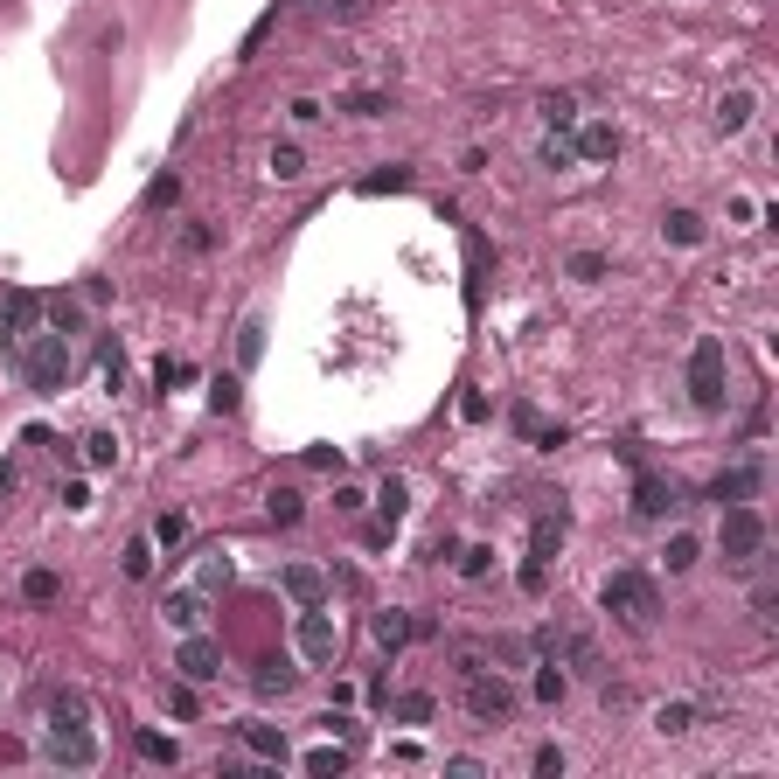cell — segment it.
I'll return each instance as SVG.
<instances>
[{
  "mask_svg": "<svg viewBox=\"0 0 779 779\" xmlns=\"http://www.w3.org/2000/svg\"><path fill=\"white\" fill-rule=\"evenodd\" d=\"M167 626L195 633V626H202V592H167Z\"/></svg>",
  "mask_w": 779,
  "mask_h": 779,
  "instance_id": "obj_15",
  "label": "cell"
},
{
  "mask_svg": "<svg viewBox=\"0 0 779 779\" xmlns=\"http://www.w3.org/2000/svg\"><path fill=\"white\" fill-rule=\"evenodd\" d=\"M251 682H258L265 696H286V689H293V668H286V661H258V675H251Z\"/></svg>",
  "mask_w": 779,
  "mask_h": 779,
  "instance_id": "obj_23",
  "label": "cell"
},
{
  "mask_svg": "<svg viewBox=\"0 0 779 779\" xmlns=\"http://www.w3.org/2000/svg\"><path fill=\"white\" fill-rule=\"evenodd\" d=\"M689 724H696V710H689V703H661V710H654V731H661V738H682Z\"/></svg>",
  "mask_w": 779,
  "mask_h": 779,
  "instance_id": "obj_20",
  "label": "cell"
},
{
  "mask_svg": "<svg viewBox=\"0 0 779 779\" xmlns=\"http://www.w3.org/2000/svg\"><path fill=\"white\" fill-rule=\"evenodd\" d=\"M230 571H237V564H230L223 550H209V557H202V592H216V585H230Z\"/></svg>",
  "mask_w": 779,
  "mask_h": 779,
  "instance_id": "obj_35",
  "label": "cell"
},
{
  "mask_svg": "<svg viewBox=\"0 0 779 779\" xmlns=\"http://www.w3.org/2000/svg\"><path fill=\"white\" fill-rule=\"evenodd\" d=\"M341 766H348V752H341V745H320V752H307V773H313V779L341 773Z\"/></svg>",
  "mask_w": 779,
  "mask_h": 779,
  "instance_id": "obj_34",
  "label": "cell"
},
{
  "mask_svg": "<svg viewBox=\"0 0 779 779\" xmlns=\"http://www.w3.org/2000/svg\"><path fill=\"white\" fill-rule=\"evenodd\" d=\"M633 508H640V515H668V508H675V487H668L661 473H640V487H633Z\"/></svg>",
  "mask_w": 779,
  "mask_h": 779,
  "instance_id": "obj_10",
  "label": "cell"
},
{
  "mask_svg": "<svg viewBox=\"0 0 779 779\" xmlns=\"http://www.w3.org/2000/svg\"><path fill=\"white\" fill-rule=\"evenodd\" d=\"M0 348H21V327H14L7 313H0Z\"/></svg>",
  "mask_w": 779,
  "mask_h": 779,
  "instance_id": "obj_49",
  "label": "cell"
},
{
  "mask_svg": "<svg viewBox=\"0 0 779 779\" xmlns=\"http://www.w3.org/2000/svg\"><path fill=\"white\" fill-rule=\"evenodd\" d=\"M167 710H174V717H195V689L174 682V689H167Z\"/></svg>",
  "mask_w": 779,
  "mask_h": 779,
  "instance_id": "obj_44",
  "label": "cell"
},
{
  "mask_svg": "<svg viewBox=\"0 0 779 779\" xmlns=\"http://www.w3.org/2000/svg\"><path fill=\"white\" fill-rule=\"evenodd\" d=\"M543 119H550V133H571V126H578V98H571V91H550V98H543Z\"/></svg>",
  "mask_w": 779,
  "mask_h": 779,
  "instance_id": "obj_17",
  "label": "cell"
},
{
  "mask_svg": "<svg viewBox=\"0 0 779 779\" xmlns=\"http://www.w3.org/2000/svg\"><path fill=\"white\" fill-rule=\"evenodd\" d=\"M536 160H543V167H578V154H571V140H564V133H550Z\"/></svg>",
  "mask_w": 779,
  "mask_h": 779,
  "instance_id": "obj_38",
  "label": "cell"
},
{
  "mask_svg": "<svg viewBox=\"0 0 779 779\" xmlns=\"http://www.w3.org/2000/svg\"><path fill=\"white\" fill-rule=\"evenodd\" d=\"M272 174H279V181H300V174H307V154H300V147H272Z\"/></svg>",
  "mask_w": 779,
  "mask_h": 779,
  "instance_id": "obj_32",
  "label": "cell"
},
{
  "mask_svg": "<svg viewBox=\"0 0 779 779\" xmlns=\"http://www.w3.org/2000/svg\"><path fill=\"white\" fill-rule=\"evenodd\" d=\"M661 237H668V244H703V216H689V209H675V216L661 223Z\"/></svg>",
  "mask_w": 779,
  "mask_h": 779,
  "instance_id": "obj_19",
  "label": "cell"
},
{
  "mask_svg": "<svg viewBox=\"0 0 779 779\" xmlns=\"http://www.w3.org/2000/svg\"><path fill=\"white\" fill-rule=\"evenodd\" d=\"M286 592H293L300 606H320V599H327V578H320L313 564H286Z\"/></svg>",
  "mask_w": 779,
  "mask_h": 779,
  "instance_id": "obj_12",
  "label": "cell"
},
{
  "mask_svg": "<svg viewBox=\"0 0 779 779\" xmlns=\"http://www.w3.org/2000/svg\"><path fill=\"white\" fill-rule=\"evenodd\" d=\"M154 543H160V550H181V543H188V515H160V522H154Z\"/></svg>",
  "mask_w": 779,
  "mask_h": 779,
  "instance_id": "obj_31",
  "label": "cell"
},
{
  "mask_svg": "<svg viewBox=\"0 0 779 779\" xmlns=\"http://www.w3.org/2000/svg\"><path fill=\"white\" fill-rule=\"evenodd\" d=\"M21 599H28V606H49V599H56V571H28V578H21Z\"/></svg>",
  "mask_w": 779,
  "mask_h": 779,
  "instance_id": "obj_30",
  "label": "cell"
},
{
  "mask_svg": "<svg viewBox=\"0 0 779 779\" xmlns=\"http://www.w3.org/2000/svg\"><path fill=\"white\" fill-rule=\"evenodd\" d=\"M258 355H265V320H244V327H237V362L251 369Z\"/></svg>",
  "mask_w": 779,
  "mask_h": 779,
  "instance_id": "obj_22",
  "label": "cell"
},
{
  "mask_svg": "<svg viewBox=\"0 0 779 779\" xmlns=\"http://www.w3.org/2000/svg\"><path fill=\"white\" fill-rule=\"evenodd\" d=\"M571 279H606V258L599 251H571Z\"/></svg>",
  "mask_w": 779,
  "mask_h": 779,
  "instance_id": "obj_40",
  "label": "cell"
},
{
  "mask_svg": "<svg viewBox=\"0 0 779 779\" xmlns=\"http://www.w3.org/2000/svg\"><path fill=\"white\" fill-rule=\"evenodd\" d=\"M564 689H571V675H564V661H543V668H536V696H543V703H557Z\"/></svg>",
  "mask_w": 779,
  "mask_h": 779,
  "instance_id": "obj_24",
  "label": "cell"
},
{
  "mask_svg": "<svg viewBox=\"0 0 779 779\" xmlns=\"http://www.w3.org/2000/svg\"><path fill=\"white\" fill-rule=\"evenodd\" d=\"M717 550H724V564H759V550H766V515L759 508H724V522H717Z\"/></svg>",
  "mask_w": 779,
  "mask_h": 779,
  "instance_id": "obj_5",
  "label": "cell"
},
{
  "mask_svg": "<svg viewBox=\"0 0 779 779\" xmlns=\"http://www.w3.org/2000/svg\"><path fill=\"white\" fill-rule=\"evenodd\" d=\"M557 543H564V515H543V522L529 529V564H543V571H550Z\"/></svg>",
  "mask_w": 779,
  "mask_h": 779,
  "instance_id": "obj_11",
  "label": "cell"
},
{
  "mask_svg": "<svg viewBox=\"0 0 779 779\" xmlns=\"http://www.w3.org/2000/svg\"><path fill=\"white\" fill-rule=\"evenodd\" d=\"M710 494H717V501H745V494H759V467H731V473H717V480H710Z\"/></svg>",
  "mask_w": 779,
  "mask_h": 779,
  "instance_id": "obj_14",
  "label": "cell"
},
{
  "mask_svg": "<svg viewBox=\"0 0 779 779\" xmlns=\"http://www.w3.org/2000/svg\"><path fill=\"white\" fill-rule=\"evenodd\" d=\"M460 571H467V578H487V571H494V550H480V543H473L467 557H460Z\"/></svg>",
  "mask_w": 779,
  "mask_h": 779,
  "instance_id": "obj_43",
  "label": "cell"
},
{
  "mask_svg": "<svg viewBox=\"0 0 779 779\" xmlns=\"http://www.w3.org/2000/svg\"><path fill=\"white\" fill-rule=\"evenodd\" d=\"M362 188H369V195H383V188H411V174H404V167H383V174H369Z\"/></svg>",
  "mask_w": 779,
  "mask_h": 779,
  "instance_id": "obj_41",
  "label": "cell"
},
{
  "mask_svg": "<svg viewBox=\"0 0 779 779\" xmlns=\"http://www.w3.org/2000/svg\"><path fill=\"white\" fill-rule=\"evenodd\" d=\"M42 752H49V766H70V773L98 766V731H91V717H49Z\"/></svg>",
  "mask_w": 779,
  "mask_h": 779,
  "instance_id": "obj_3",
  "label": "cell"
},
{
  "mask_svg": "<svg viewBox=\"0 0 779 779\" xmlns=\"http://www.w3.org/2000/svg\"><path fill=\"white\" fill-rule=\"evenodd\" d=\"M119 564H126V578H133V585H140V578H154V543H126V557H119Z\"/></svg>",
  "mask_w": 779,
  "mask_h": 779,
  "instance_id": "obj_29",
  "label": "cell"
},
{
  "mask_svg": "<svg viewBox=\"0 0 779 779\" xmlns=\"http://www.w3.org/2000/svg\"><path fill=\"white\" fill-rule=\"evenodd\" d=\"M237 404H244V390H237V376H216V383H209V411H223V418H230Z\"/></svg>",
  "mask_w": 779,
  "mask_h": 779,
  "instance_id": "obj_26",
  "label": "cell"
},
{
  "mask_svg": "<svg viewBox=\"0 0 779 779\" xmlns=\"http://www.w3.org/2000/svg\"><path fill=\"white\" fill-rule=\"evenodd\" d=\"M599 599H606V613H613L620 626H633V633H647V626L661 620V592H654L647 571H613Z\"/></svg>",
  "mask_w": 779,
  "mask_h": 779,
  "instance_id": "obj_1",
  "label": "cell"
},
{
  "mask_svg": "<svg viewBox=\"0 0 779 779\" xmlns=\"http://www.w3.org/2000/svg\"><path fill=\"white\" fill-rule=\"evenodd\" d=\"M307 467H320V473H341V453H334V446H313V453H307Z\"/></svg>",
  "mask_w": 779,
  "mask_h": 779,
  "instance_id": "obj_48",
  "label": "cell"
},
{
  "mask_svg": "<svg viewBox=\"0 0 779 779\" xmlns=\"http://www.w3.org/2000/svg\"><path fill=\"white\" fill-rule=\"evenodd\" d=\"M174 195H181V181H174V174H160L154 188H147V202H154V209H160V202H174Z\"/></svg>",
  "mask_w": 779,
  "mask_h": 779,
  "instance_id": "obj_47",
  "label": "cell"
},
{
  "mask_svg": "<svg viewBox=\"0 0 779 779\" xmlns=\"http://www.w3.org/2000/svg\"><path fill=\"white\" fill-rule=\"evenodd\" d=\"M341 112H355V119H383V112H390V98H383V91H348V98H341Z\"/></svg>",
  "mask_w": 779,
  "mask_h": 779,
  "instance_id": "obj_21",
  "label": "cell"
},
{
  "mask_svg": "<svg viewBox=\"0 0 779 779\" xmlns=\"http://www.w3.org/2000/svg\"><path fill=\"white\" fill-rule=\"evenodd\" d=\"M265 508H272V522H279V529H293V522H300V494H293V487H272V501H265Z\"/></svg>",
  "mask_w": 779,
  "mask_h": 779,
  "instance_id": "obj_28",
  "label": "cell"
},
{
  "mask_svg": "<svg viewBox=\"0 0 779 779\" xmlns=\"http://www.w3.org/2000/svg\"><path fill=\"white\" fill-rule=\"evenodd\" d=\"M376 508H383V529H397V522H404V508H411V487L390 473V480H383V494H376Z\"/></svg>",
  "mask_w": 779,
  "mask_h": 779,
  "instance_id": "obj_16",
  "label": "cell"
},
{
  "mask_svg": "<svg viewBox=\"0 0 779 779\" xmlns=\"http://www.w3.org/2000/svg\"><path fill=\"white\" fill-rule=\"evenodd\" d=\"M21 376H28V390L56 397L63 376H70V341H63V334H35V341L21 348Z\"/></svg>",
  "mask_w": 779,
  "mask_h": 779,
  "instance_id": "obj_4",
  "label": "cell"
},
{
  "mask_svg": "<svg viewBox=\"0 0 779 779\" xmlns=\"http://www.w3.org/2000/svg\"><path fill=\"white\" fill-rule=\"evenodd\" d=\"M376 640H383V647H404V640H411V620H404V613H376Z\"/></svg>",
  "mask_w": 779,
  "mask_h": 779,
  "instance_id": "obj_33",
  "label": "cell"
},
{
  "mask_svg": "<svg viewBox=\"0 0 779 779\" xmlns=\"http://www.w3.org/2000/svg\"><path fill=\"white\" fill-rule=\"evenodd\" d=\"M0 759H21V738H7V731H0Z\"/></svg>",
  "mask_w": 779,
  "mask_h": 779,
  "instance_id": "obj_50",
  "label": "cell"
},
{
  "mask_svg": "<svg viewBox=\"0 0 779 779\" xmlns=\"http://www.w3.org/2000/svg\"><path fill=\"white\" fill-rule=\"evenodd\" d=\"M571 154H578V160H613V154H620V133H613V126H578Z\"/></svg>",
  "mask_w": 779,
  "mask_h": 779,
  "instance_id": "obj_9",
  "label": "cell"
},
{
  "mask_svg": "<svg viewBox=\"0 0 779 779\" xmlns=\"http://www.w3.org/2000/svg\"><path fill=\"white\" fill-rule=\"evenodd\" d=\"M244 745L258 759H286V731H272V724H244Z\"/></svg>",
  "mask_w": 779,
  "mask_h": 779,
  "instance_id": "obj_18",
  "label": "cell"
},
{
  "mask_svg": "<svg viewBox=\"0 0 779 779\" xmlns=\"http://www.w3.org/2000/svg\"><path fill=\"white\" fill-rule=\"evenodd\" d=\"M7 487H14V467H7V460H0V494H7Z\"/></svg>",
  "mask_w": 779,
  "mask_h": 779,
  "instance_id": "obj_51",
  "label": "cell"
},
{
  "mask_svg": "<svg viewBox=\"0 0 779 779\" xmlns=\"http://www.w3.org/2000/svg\"><path fill=\"white\" fill-rule=\"evenodd\" d=\"M515 682L508 675H494V668H480V675H467V710L480 717V724H508L515 717Z\"/></svg>",
  "mask_w": 779,
  "mask_h": 779,
  "instance_id": "obj_6",
  "label": "cell"
},
{
  "mask_svg": "<svg viewBox=\"0 0 779 779\" xmlns=\"http://www.w3.org/2000/svg\"><path fill=\"white\" fill-rule=\"evenodd\" d=\"M536 773L557 779V773H564V752H557V745H536Z\"/></svg>",
  "mask_w": 779,
  "mask_h": 779,
  "instance_id": "obj_45",
  "label": "cell"
},
{
  "mask_svg": "<svg viewBox=\"0 0 779 779\" xmlns=\"http://www.w3.org/2000/svg\"><path fill=\"white\" fill-rule=\"evenodd\" d=\"M49 717H91V703L77 689H49Z\"/></svg>",
  "mask_w": 779,
  "mask_h": 779,
  "instance_id": "obj_37",
  "label": "cell"
},
{
  "mask_svg": "<svg viewBox=\"0 0 779 779\" xmlns=\"http://www.w3.org/2000/svg\"><path fill=\"white\" fill-rule=\"evenodd\" d=\"M752 126V91H724L717 98V133H745Z\"/></svg>",
  "mask_w": 779,
  "mask_h": 779,
  "instance_id": "obj_13",
  "label": "cell"
},
{
  "mask_svg": "<svg viewBox=\"0 0 779 779\" xmlns=\"http://www.w3.org/2000/svg\"><path fill=\"white\" fill-rule=\"evenodd\" d=\"M174 668H181V682H216V675H223V647H216L209 633H188L181 654H174Z\"/></svg>",
  "mask_w": 779,
  "mask_h": 779,
  "instance_id": "obj_7",
  "label": "cell"
},
{
  "mask_svg": "<svg viewBox=\"0 0 779 779\" xmlns=\"http://www.w3.org/2000/svg\"><path fill=\"white\" fill-rule=\"evenodd\" d=\"M300 654L320 661V668L341 654V633H334V620H327V606H307V613H300Z\"/></svg>",
  "mask_w": 779,
  "mask_h": 779,
  "instance_id": "obj_8",
  "label": "cell"
},
{
  "mask_svg": "<svg viewBox=\"0 0 779 779\" xmlns=\"http://www.w3.org/2000/svg\"><path fill=\"white\" fill-rule=\"evenodd\" d=\"M724 383H731L724 341H717V334H703V341L689 348V397H696V411H724Z\"/></svg>",
  "mask_w": 779,
  "mask_h": 779,
  "instance_id": "obj_2",
  "label": "cell"
},
{
  "mask_svg": "<svg viewBox=\"0 0 779 779\" xmlns=\"http://www.w3.org/2000/svg\"><path fill=\"white\" fill-rule=\"evenodd\" d=\"M320 7V21H355L362 14V0H313Z\"/></svg>",
  "mask_w": 779,
  "mask_h": 779,
  "instance_id": "obj_42",
  "label": "cell"
},
{
  "mask_svg": "<svg viewBox=\"0 0 779 779\" xmlns=\"http://www.w3.org/2000/svg\"><path fill=\"white\" fill-rule=\"evenodd\" d=\"M661 557H668V571H689V564H696V536H668Z\"/></svg>",
  "mask_w": 779,
  "mask_h": 779,
  "instance_id": "obj_39",
  "label": "cell"
},
{
  "mask_svg": "<svg viewBox=\"0 0 779 779\" xmlns=\"http://www.w3.org/2000/svg\"><path fill=\"white\" fill-rule=\"evenodd\" d=\"M397 717H404V724H432V696H425V689L397 696Z\"/></svg>",
  "mask_w": 779,
  "mask_h": 779,
  "instance_id": "obj_36",
  "label": "cell"
},
{
  "mask_svg": "<svg viewBox=\"0 0 779 779\" xmlns=\"http://www.w3.org/2000/svg\"><path fill=\"white\" fill-rule=\"evenodd\" d=\"M112 460H119V439H112V432H91V439H84V467H112Z\"/></svg>",
  "mask_w": 779,
  "mask_h": 779,
  "instance_id": "obj_27",
  "label": "cell"
},
{
  "mask_svg": "<svg viewBox=\"0 0 779 779\" xmlns=\"http://www.w3.org/2000/svg\"><path fill=\"white\" fill-rule=\"evenodd\" d=\"M133 745H140V759H154V766H174V759H181V752H174V738H160V731H140Z\"/></svg>",
  "mask_w": 779,
  "mask_h": 779,
  "instance_id": "obj_25",
  "label": "cell"
},
{
  "mask_svg": "<svg viewBox=\"0 0 779 779\" xmlns=\"http://www.w3.org/2000/svg\"><path fill=\"white\" fill-rule=\"evenodd\" d=\"M0 313H7L14 327H28V320H35V300H28V293H14V300H7V307H0Z\"/></svg>",
  "mask_w": 779,
  "mask_h": 779,
  "instance_id": "obj_46",
  "label": "cell"
}]
</instances>
